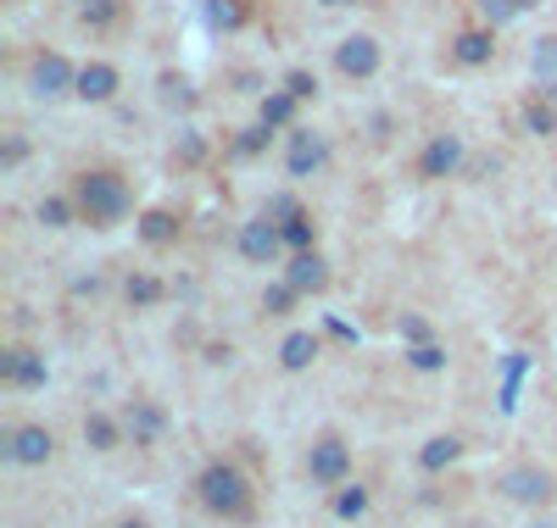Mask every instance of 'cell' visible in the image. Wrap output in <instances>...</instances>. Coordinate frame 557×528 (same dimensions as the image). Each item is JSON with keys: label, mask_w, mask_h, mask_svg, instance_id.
Masks as SVG:
<instances>
[{"label": "cell", "mask_w": 557, "mask_h": 528, "mask_svg": "<svg viewBox=\"0 0 557 528\" xmlns=\"http://www.w3.org/2000/svg\"><path fill=\"white\" fill-rule=\"evenodd\" d=\"M507 7H513V12L524 17V12H535V7H541V0H507Z\"/></svg>", "instance_id": "ab89813d"}, {"label": "cell", "mask_w": 557, "mask_h": 528, "mask_svg": "<svg viewBox=\"0 0 557 528\" xmlns=\"http://www.w3.org/2000/svg\"><path fill=\"white\" fill-rule=\"evenodd\" d=\"M123 428H128L134 445H157L162 428H168V412H162L157 401H134V406L123 412Z\"/></svg>", "instance_id": "4fadbf2b"}, {"label": "cell", "mask_w": 557, "mask_h": 528, "mask_svg": "<svg viewBox=\"0 0 557 528\" xmlns=\"http://www.w3.org/2000/svg\"><path fill=\"white\" fill-rule=\"evenodd\" d=\"M73 201H78V217H84L89 228H112V223H123V217H128V206H134L128 184H123L117 173H107V167L78 173Z\"/></svg>", "instance_id": "7a4b0ae2"}, {"label": "cell", "mask_w": 557, "mask_h": 528, "mask_svg": "<svg viewBox=\"0 0 557 528\" xmlns=\"http://www.w3.org/2000/svg\"><path fill=\"white\" fill-rule=\"evenodd\" d=\"M112 17H117V0H96V7H84V23L89 28H107Z\"/></svg>", "instance_id": "d590c367"}, {"label": "cell", "mask_w": 557, "mask_h": 528, "mask_svg": "<svg viewBox=\"0 0 557 528\" xmlns=\"http://www.w3.org/2000/svg\"><path fill=\"white\" fill-rule=\"evenodd\" d=\"M45 378H51V367H45L39 351H28V345L0 351V384H12V390H45Z\"/></svg>", "instance_id": "30bf717a"}, {"label": "cell", "mask_w": 557, "mask_h": 528, "mask_svg": "<svg viewBox=\"0 0 557 528\" xmlns=\"http://www.w3.org/2000/svg\"><path fill=\"white\" fill-rule=\"evenodd\" d=\"M318 7H357V0H318Z\"/></svg>", "instance_id": "b9f144b4"}, {"label": "cell", "mask_w": 557, "mask_h": 528, "mask_svg": "<svg viewBox=\"0 0 557 528\" xmlns=\"http://www.w3.org/2000/svg\"><path fill=\"white\" fill-rule=\"evenodd\" d=\"M196 495H201V506H207L212 517H223V523H251V512H257L251 478H246L235 462H212V467H201Z\"/></svg>", "instance_id": "6da1fadb"}, {"label": "cell", "mask_w": 557, "mask_h": 528, "mask_svg": "<svg viewBox=\"0 0 557 528\" xmlns=\"http://www.w3.org/2000/svg\"><path fill=\"white\" fill-rule=\"evenodd\" d=\"M123 296H128V306H157V301L168 296V284H162L157 273H134V278L123 284Z\"/></svg>", "instance_id": "d4e9b609"}, {"label": "cell", "mask_w": 557, "mask_h": 528, "mask_svg": "<svg viewBox=\"0 0 557 528\" xmlns=\"http://www.w3.org/2000/svg\"><path fill=\"white\" fill-rule=\"evenodd\" d=\"M507 501H519V506H552L557 501V478L535 462H519V467H507L502 473V485H496Z\"/></svg>", "instance_id": "277c9868"}, {"label": "cell", "mask_w": 557, "mask_h": 528, "mask_svg": "<svg viewBox=\"0 0 557 528\" xmlns=\"http://www.w3.org/2000/svg\"><path fill=\"white\" fill-rule=\"evenodd\" d=\"M330 167V139H323L318 128H285V173L290 178H312Z\"/></svg>", "instance_id": "8992f818"}, {"label": "cell", "mask_w": 557, "mask_h": 528, "mask_svg": "<svg viewBox=\"0 0 557 528\" xmlns=\"http://www.w3.org/2000/svg\"><path fill=\"white\" fill-rule=\"evenodd\" d=\"M407 362H412L418 373H441V367H446V351L430 340V345H412V351H407Z\"/></svg>", "instance_id": "1f68e13d"}, {"label": "cell", "mask_w": 557, "mask_h": 528, "mask_svg": "<svg viewBox=\"0 0 557 528\" xmlns=\"http://www.w3.org/2000/svg\"><path fill=\"white\" fill-rule=\"evenodd\" d=\"M285 278L296 284L301 296H318V290H330V262H323L318 251H296V256L285 262Z\"/></svg>", "instance_id": "9a60e30c"}, {"label": "cell", "mask_w": 557, "mask_h": 528, "mask_svg": "<svg viewBox=\"0 0 557 528\" xmlns=\"http://www.w3.org/2000/svg\"><path fill=\"white\" fill-rule=\"evenodd\" d=\"M530 528H557V523H546V517H541V523H530Z\"/></svg>", "instance_id": "7bdbcfd3"}, {"label": "cell", "mask_w": 557, "mask_h": 528, "mask_svg": "<svg viewBox=\"0 0 557 528\" xmlns=\"http://www.w3.org/2000/svg\"><path fill=\"white\" fill-rule=\"evenodd\" d=\"M524 128L535 139H552L557 134V101H546V95H530V106H524Z\"/></svg>", "instance_id": "cb8c5ba5"}, {"label": "cell", "mask_w": 557, "mask_h": 528, "mask_svg": "<svg viewBox=\"0 0 557 528\" xmlns=\"http://www.w3.org/2000/svg\"><path fill=\"white\" fill-rule=\"evenodd\" d=\"M117 440H123V423L117 417H107V412H89L84 417V445L89 451H117Z\"/></svg>", "instance_id": "7402d4cb"}, {"label": "cell", "mask_w": 557, "mask_h": 528, "mask_svg": "<svg viewBox=\"0 0 557 528\" xmlns=\"http://www.w3.org/2000/svg\"><path fill=\"white\" fill-rule=\"evenodd\" d=\"M84 7H96V0H78V12H84Z\"/></svg>", "instance_id": "ee69618b"}, {"label": "cell", "mask_w": 557, "mask_h": 528, "mask_svg": "<svg viewBox=\"0 0 557 528\" xmlns=\"http://www.w3.org/2000/svg\"><path fill=\"white\" fill-rule=\"evenodd\" d=\"M157 95H162L168 112H196V101H201L196 84L184 78V73H162V78H157Z\"/></svg>", "instance_id": "ffe728a7"}, {"label": "cell", "mask_w": 557, "mask_h": 528, "mask_svg": "<svg viewBox=\"0 0 557 528\" xmlns=\"http://www.w3.org/2000/svg\"><path fill=\"white\" fill-rule=\"evenodd\" d=\"M268 139H273V128H268V123H251V128L235 139V162H251V156H262V151H268Z\"/></svg>", "instance_id": "f1b7e54d"}, {"label": "cell", "mask_w": 557, "mask_h": 528, "mask_svg": "<svg viewBox=\"0 0 557 528\" xmlns=\"http://www.w3.org/2000/svg\"><path fill=\"white\" fill-rule=\"evenodd\" d=\"M207 362L212 367H228V362H235V351H228V345H207Z\"/></svg>", "instance_id": "f35d334b"}, {"label": "cell", "mask_w": 557, "mask_h": 528, "mask_svg": "<svg viewBox=\"0 0 557 528\" xmlns=\"http://www.w3.org/2000/svg\"><path fill=\"white\" fill-rule=\"evenodd\" d=\"M207 28L212 34H235V28H246V17H251V7L246 0H207Z\"/></svg>", "instance_id": "44dd1931"}, {"label": "cell", "mask_w": 557, "mask_h": 528, "mask_svg": "<svg viewBox=\"0 0 557 528\" xmlns=\"http://www.w3.org/2000/svg\"><path fill=\"white\" fill-rule=\"evenodd\" d=\"M117 89H123V73H117L112 62H84V67H78V89H73V95H78L84 106H107Z\"/></svg>", "instance_id": "7c38bea8"}, {"label": "cell", "mask_w": 557, "mask_h": 528, "mask_svg": "<svg viewBox=\"0 0 557 528\" xmlns=\"http://www.w3.org/2000/svg\"><path fill=\"white\" fill-rule=\"evenodd\" d=\"M73 217H78V201H67V196H45L39 201V223L45 228H67Z\"/></svg>", "instance_id": "4316f807"}, {"label": "cell", "mask_w": 557, "mask_h": 528, "mask_svg": "<svg viewBox=\"0 0 557 528\" xmlns=\"http://www.w3.org/2000/svg\"><path fill=\"white\" fill-rule=\"evenodd\" d=\"M480 12H485V23H491V28H507V23L519 17L513 7H507V0H480Z\"/></svg>", "instance_id": "e575fe53"}, {"label": "cell", "mask_w": 557, "mask_h": 528, "mask_svg": "<svg viewBox=\"0 0 557 528\" xmlns=\"http://www.w3.org/2000/svg\"><path fill=\"white\" fill-rule=\"evenodd\" d=\"M380 62H385V51H380L374 34H346V39L335 45V67H341V78H351V84L374 78Z\"/></svg>", "instance_id": "ba28073f"}, {"label": "cell", "mask_w": 557, "mask_h": 528, "mask_svg": "<svg viewBox=\"0 0 557 528\" xmlns=\"http://www.w3.org/2000/svg\"><path fill=\"white\" fill-rule=\"evenodd\" d=\"M530 78H535V95L557 101V34H541L530 45Z\"/></svg>", "instance_id": "5bb4252c"}, {"label": "cell", "mask_w": 557, "mask_h": 528, "mask_svg": "<svg viewBox=\"0 0 557 528\" xmlns=\"http://www.w3.org/2000/svg\"><path fill=\"white\" fill-rule=\"evenodd\" d=\"M117 528H151V523H146V517H123Z\"/></svg>", "instance_id": "60d3db41"}, {"label": "cell", "mask_w": 557, "mask_h": 528, "mask_svg": "<svg viewBox=\"0 0 557 528\" xmlns=\"http://www.w3.org/2000/svg\"><path fill=\"white\" fill-rule=\"evenodd\" d=\"M139 239L146 246H178V217L173 212H162V206H151V212H139Z\"/></svg>", "instance_id": "d6986e66"}, {"label": "cell", "mask_w": 557, "mask_h": 528, "mask_svg": "<svg viewBox=\"0 0 557 528\" xmlns=\"http://www.w3.org/2000/svg\"><path fill=\"white\" fill-rule=\"evenodd\" d=\"M235 251H240L251 267H273L290 246H285V228H278L273 217H251V223H240V234H235Z\"/></svg>", "instance_id": "5b68a950"}, {"label": "cell", "mask_w": 557, "mask_h": 528, "mask_svg": "<svg viewBox=\"0 0 557 528\" xmlns=\"http://www.w3.org/2000/svg\"><path fill=\"white\" fill-rule=\"evenodd\" d=\"M296 106H301V101H296L290 89H268V95H262V112H257V123H268L273 134H278V128H296Z\"/></svg>", "instance_id": "ac0fdd59"}, {"label": "cell", "mask_w": 557, "mask_h": 528, "mask_svg": "<svg viewBox=\"0 0 557 528\" xmlns=\"http://www.w3.org/2000/svg\"><path fill=\"white\" fill-rule=\"evenodd\" d=\"M0 456H7L12 467H45L57 456V435L45 423H17L7 440H0Z\"/></svg>", "instance_id": "3957f363"}, {"label": "cell", "mask_w": 557, "mask_h": 528, "mask_svg": "<svg viewBox=\"0 0 557 528\" xmlns=\"http://www.w3.org/2000/svg\"><path fill=\"white\" fill-rule=\"evenodd\" d=\"M462 156H469V151H462L457 134H435L430 146L418 151V173H424V178H457L462 173Z\"/></svg>", "instance_id": "8fae6325"}, {"label": "cell", "mask_w": 557, "mask_h": 528, "mask_svg": "<svg viewBox=\"0 0 557 528\" xmlns=\"http://www.w3.org/2000/svg\"><path fill=\"white\" fill-rule=\"evenodd\" d=\"M457 456H462V440H457V435H435V440H424V451H418V467L441 473V467H451Z\"/></svg>", "instance_id": "603a6c76"}, {"label": "cell", "mask_w": 557, "mask_h": 528, "mask_svg": "<svg viewBox=\"0 0 557 528\" xmlns=\"http://www.w3.org/2000/svg\"><path fill=\"white\" fill-rule=\"evenodd\" d=\"M451 56H457L462 67H485V62L496 56V28H469V34H457V39H451Z\"/></svg>", "instance_id": "2e32d148"}, {"label": "cell", "mask_w": 557, "mask_h": 528, "mask_svg": "<svg viewBox=\"0 0 557 528\" xmlns=\"http://www.w3.org/2000/svg\"><path fill=\"white\" fill-rule=\"evenodd\" d=\"M296 301H301V290H296L290 278H285V284H268V290H262V312H268V317H290Z\"/></svg>", "instance_id": "484cf974"}, {"label": "cell", "mask_w": 557, "mask_h": 528, "mask_svg": "<svg viewBox=\"0 0 557 528\" xmlns=\"http://www.w3.org/2000/svg\"><path fill=\"white\" fill-rule=\"evenodd\" d=\"M278 228H285V246L290 251H312L318 246V223L301 212V217H290V223H278Z\"/></svg>", "instance_id": "83f0119b"}, {"label": "cell", "mask_w": 557, "mask_h": 528, "mask_svg": "<svg viewBox=\"0 0 557 528\" xmlns=\"http://www.w3.org/2000/svg\"><path fill=\"white\" fill-rule=\"evenodd\" d=\"M28 156V139H7V151H0V162H7V167H17Z\"/></svg>", "instance_id": "74e56055"}, {"label": "cell", "mask_w": 557, "mask_h": 528, "mask_svg": "<svg viewBox=\"0 0 557 528\" xmlns=\"http://www.w3.org/2000/svg\"><path fill=\"white\" fill-rule=\"evenodd\" d=\"M368 512V490L362 485H341V495H335V517L341 523H357Z\"/></svg>", "instance_id": "f546056e"}, {"label": "cell", "mask_w": 557, "mask_h": 528, "mask_svg": "<svg viewBox=\"0 0 557 528\" xmlns=\"http://www.w3.org/2000/svg\"><path fill=\"white\" fill-rule=\"evenodd\" d=\"M318 334H307V328H296V334H285V345H278V367L285 373H307L312 362H318Z\"/></svg>", "instance_id": "e0dca14e"}, {"label": "cell", "mask_w": 557, "mask_h": 528, "mask_svg": "<svg viewBox=\"0 0 557 528\" xmlns=\"http://www.w3.org/2000/svg\"><path fill=\"white\" fill-rule=\"evenodd\" d=\"M28 89H34V101H62V95L78 89V67H73L62 51H45V56H34V67H28Z\"/></svg>", "instance_id": "52a82bcc"}, {"label": "cell", "mask_w": 557, "mask_h": 528, "mask_svg": "<svg viewBox=\"0 0 557 528\" xmlns=\"http://www.w3.org/2000/svg\"><path fill=\"white\" fill-rule=\"evenodd\" d=\"M285 89H290V95H296V101H312V95H318V78H312V73H307V67H296V73H290V78H285Z\"/></svg>", "instance_id": "836d02e7"}, {"label": "cell", "mask_w": 557, "mask_h": 528, "mask_svg": "<svg viewBox=\"0 0 557 528\" xmlns=\"http://www.w3.org/2000/svg\"><path fill=\"white\" fill-rule=\"evenodd\" d=\"M173 162H184V167H201V162H207V139H201L196 128H184V134H178V146H173Z\"/></svg>", "instance_id": "4dcf8cb0"}, {"label": "cell", "mask_w": 557, "mask_h": 528, "mask_svg": "<svg viewBox=\"0 0 557 528\" xmlns=\"http://www.w3.org/2000/svg\"><path fill=\"white\" fill-rule=\"evenodd\" d=\"M262 217H273V223H290V217H301V201H296V196H285V189H278V196H268Z\"/></svg>", "instance_id": "d6a6232c"}, {"label": "cell", "mask_w": 557, "mask_h": 528, "mask_svg": "<svg viewBox=\"0 0 557 528\" xmlns=\"http://www.w3.org/2000/svg\"><path fill=\"white\" fill-rule=\"evenodd\" d=\"M307 473H312V485H323V490L346 485V473H351V451H346V440L323 435V440L307 451Z\"/></svg>", "instance_id": "9c48e42d"}, {"label": "cell", "mask_w": 557, "mask_h": 528, "mask_svg": "<svg viewBox=\"0 0 557 528\" xmlns=\"http://www.w3.org/2000/svg\"><path fill=\"white\" fill-rule=\"evenodd\" d=\"M401 340L407 345H430V323L424 317H401Z\"/></svg>", "instance_id": "8d00e7d4"}]
</instances>
